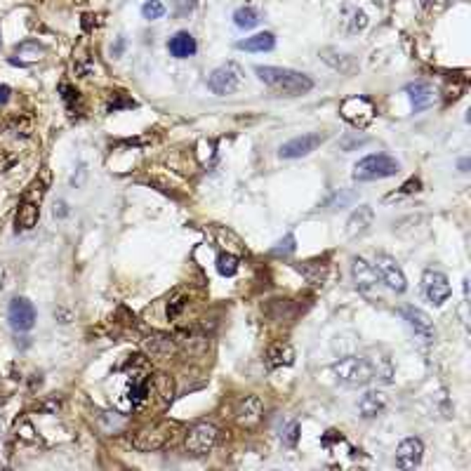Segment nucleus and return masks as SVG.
Masks as SVG:
<instances>
[{
  "mask_svg": "<svg viewBox=\"0 0 471 471\" xmlns=\"http://www.w3.org/2000/svg\"><path fill=\"white\" fill-rule=\"evenodd\" d=\"M281 438L285 445H290V448H295L297 445V438H300V424L297 422H288L281 429Z\"/></svg>",
  "mask_w": 471,
  "mask_h": 471,
  "instance_id": "31",
  "label": "nucleus"
},
{
  "mask_svg": "<svg viewBox=\"0 0 471 471\" xmlns=\"http://www.w3.org/2000/svg\"><path fill=\"white\" fill-rule=\"evenodd\" d=\"M424 457V443L419 441V438H403L399 450H396V464H399L401 469H415L419 467V462H422Z\"/></svg>",
  "mask_w": 471,
  "mask_h": 471,
  "instance_id": "15",
  "label": "nucleus"
},
{
  "mask_svg": "<svg viewBox=\"0 0 471 471\" xmlns=\"http://www.w3.org/2000/svg\"><path fill=\"white\" fill-rule=\"evenodd\" d=\"M460 167H462V172H467V167H469V160H462V163H460Z\"/></svg>",
  "mask_w": 471,
  "mask_h": 471,
  "instance_id": "36",
  "label": "nucleus"
},
{
  "mask_svg": "<svg viewBox=\"0 0 471 471\" xmlns=\"http://www.w3.org/2000/svg\"><path fill=\"white\" fill-rule=\"evenodd\" d=\"M187 450L191 455H208L217 443V426L210 422H198L187 431Z\"/></svg>",
  "mask_w": 471,
  "mask_h": 471,
  "instance_id": "8",
  "label": "nucleus"
},
{
  "mask_svg": "<svg viewBox=\"0 0 471 471\" xmlns=\"http://www.w3.org/2000/svg\"><path fill=\"white\" fill-rule=\"evenodd\" d=\"M339 114H342V118L349 125L363 130L375 121L377 109L368 97H349L339 104Z\"/></svg>",
  "mask_w": 471,
  "mask_h": 471,
  "instance_id": "5",
  "label": "nucleus"
},
{
  "mask_svg": "<svg viewBox=\"0 0 471 471\" xmlns=\"http://www.w3.org/2000/svg\"><path fill=\"white\" fill-rule=\"evenodd\" d=\"M375 271L377 276H380V281L387 285L389 290H394V293H406L408 288V281H406V274H403V269L399 266V262H396L394 257L384 255V252H380V255H375Z\"/></svg>",
  "mask_w": 471,
  "mask_h": 471,
  "instance_id": "7",
  "label": "nucleus"
},
{
  "mask_svg": "<svg viewBox=\"0 0 471 471\" xmlns=\"http://www.w3.org/2000/svg\"><path fill=\"white\" fill-rule=\"evenodd\" d=\"M349 26H346V31L349 33H358V31H363L365 26H368V15L365 12H361V10H351L349 12Z\"/></svg>",
  "mask_w": 471,
  "mask_h": 471,
  "instance_id": "30",
  "label": "nucleus"
},
{
  "mask_svg": "<svg viewBox=\"0 0 471 471\" xmlns=\"http://www.w3.org/2000/svg\"><path fill=\"white\" fill-rule=\"evenodd\" d=\"M351 278L363 295H373L377 290V285H380V276H377L375 266L370 262H365L363 257L351 259Z\"/></svg>",
  "mask_w": 471,
  "mask_h": 471,
  "instance_id": "12",
  "label": "nucleus"
},
{
  "mask_svg": "<svg viewBox=\"0 0 471 471\" xmlns=\"http://www.w3.org/2000/svg\"><path fill=\"white\" fill-rule=\"evenodd\" d=\"M264 363L269 370H278V368H288V365L295 363V349L288 342H276L266 349Z\"/></svg>",
  "mask_w": 471,
  "mask_h": 471,
  "instance_id": "16",
  "label": "nucleus"
},
{
  "mask_svg": "<svg viewBox=\"0 0 471 471\" xmlns=\"http://www.w3.org/2000/svg\"><path fill=\"white\" fill-rule=\"evenodd\" d=\"M401 172V163L387 153H373L365 156L353 165V179L356 182H377V179H389Z\"/></svg>",
  "mask_w": 471,
  "mask_h": 471,
  "instance_id": "3",
  "label": "nucleus"
},
{
  "mask_svg": "<svg viewBox=\"0 0 471 471\" xmlns=\"http://www.w3.org/2000/svg\"><path fill=\"white\" fill-rule=\"evenodd\" d=\"M187 309V297L184 295H177V297H172L170 302H167V318L170 321H175L179 314Z\"/></svg>",
  "mask_w": 471,
  "mask_h": 471,
  "instance_id": "32",
  "label": "nucleus"
},
{
  "mask_svg": "<svg viewBox=\"0 0 471 471\" xmlns=\"http://www.w3.org/2000/svg\"><path fill=\"white\" fill-rule=\"evenodd\" d=\"M163 15H165V5L160 3V0H146V3L141 5V17L148 22H156Z\"/></svg>",
  "mask_w": 471,
  "mask_h": 471,
  "instance_id": "29",
  "label": "nucleus"
},
{
  "mask_svg": "<svg viewBox=\"0 0 471 471\" xmlns=\"http://www.w3.org/2000/svg\"><path fill=\"white\" fill-rule=\"evenodd\" d=\"M238 266H240V257L233 255V252H222V255L217 257V271L226 278L238 274Z\"/></svg>",
  "mask_w": 471,
  "mask_h": 471,
  "instance_id": "27",
  "label": "nucleus"
},
{
  "mask_svg": "<svg viewBox=\"0 0 471 471\" xmlns=\"http://www.w3.org/2000/svg\"><path fill=\"white\" fill-rule=\"evenodd\" d=\"M358 410L365 419H375L387 410V396L382 392H368L358 403Z\"/></svg>",
  "mask_w": 471,
  "mask_h": 471,
  "instance_id": "22",
  "label": "nucleus"
},
{
  "mask_svg": "<svg viewBox=\"0 0 471 471\" xmlns=\"http://www.w3.org/2000/svg\"><path fill=\"white\" fill-rule=\"evenodd\" d=\"M406 95H408V99H410L415 114L426 111L429 107H433V102H436V95H433L431 85H426V83H410L406 88Z\"/></svg>",
  "mask_w": 471,
  "mask_h": 471,
  "instance_id": "17",
  "label": "nucleus"
},
{
  "mask_svg": "<svg viewBox=\"0 0 471 471\" xmlns=\"http://www.w3.org/2000/svg\"><path fill=\"white\" fill-rule=\"evenodd\" d=\"M196 8H198V0H170L172 17H177V20H184V17H189Z\"/></svg>",
  "mask_w": 471,
  "mask_h": 471,
  "instance_id": "28",
  "label": "nucleus"
},
{
  "mask_svg": "<svg viewBox=\"0 0 471 471\" xmlns=\"http://www.w3.org/2000/svg\"><path fill=\"white\" fill-rule=\"evenodd\" d=\"M38 217H40V208L38 203H31V201H24L20 210H17V231H29V229H33L38 224Z\"/></svg>",
  "mask_w": 471,
  "mask_h": 471,
  "instance_id": "25",
  "label": "nucleus"
},
{
  "mask_svg": "<svg viewBox=\"0 0 471 471\" xmlns=\"http://www.w3.org/2000/svg\"><path fill=\"white\" fill-rule=\"evenodd\" d=\"M295 250V235H285V238L274 247V255H290Z\"/></svg>",
  "mask_w": 471,
  "mask_h": 471,
  "instance_id": "34",
  "label": "nucleus"
},
{
  "mask_svg": "<svg viewBox=\"0 0 471 471\" xmlns=\"http://www.w3.org/2000/svg\"><path fill=\"white\" fill-rule=\"evenodd\" d=\"M264 417V403L259 401V396H245L243 401H240L238 410H235V422L238 426H243V429H255L259 426Z\"/></svg>",
  "mask_w": 471,
  "mask_h": 471,
  "instance_id": "14",
  "label": "nucleus"
},
{
  "mask_svg": "<svg viewBox=\"0 0 471 471\" xmlns=\"http://www.w3.org/2000/svg\"><path fill=\"white\" fill-rule=\"evenodd\" d=\"M238 49H245V52H269V49L276 47V36L271 31H262V33H255L250 38L235 43Z\"/></svg>",
  "mask_w": 471,
  "mask_h": 471,
  "instance_id": "23",
  "label": "nucleus"
},
{
  "mask_svg": "<svg viewBox=\"0 0 471 471\" xmlns=\"http://www.w3.org/2000/svg\"><path fill=\"white\" fill-rule=\"evenodd\" d=\"M321 57H323L327 66H332V69L339 73H356L358 71V61L353 54L339 52V49H334V47H325L323 52H321Z\"/></svg>",
  "mask_w": 471,
  "mask_h": 471,
  "instance_id": "20",
  "label": "nucleus"
},
{
  "mask_svg": "<svg viewBox=\"0 0 471 471\" xmlns=\"http://www.w3.org/2000/svg\"><path fill=\"white\" fill-rule=\"evenodd\" d=\"M59 92H61V99H64V104L69 109H73V102H78V90H73L71 85H59Z\"/></svg>",
  "mask_w": 471,
  "mask_h": 471,
  "instance_id": "33",
  "label": "nucleus"
},
{
  "mask_svg": "<svg viewBox=\"0 0 471 471\" xmlns=\"http://www.w3.org/2000/svg\"><path fill=\"white\" fill-rule=\"evenodd\" d=\"M245 80V73L240 69L235 61H226V64L217 66V69L210 73L208 78V88L215 92V95L219 97H226V95H233V92L240 90V85H243Z\"/></svg>",
  "mask_w": 471,
  "mask_h": 471,
  "instance_id": "4",
  "label": "nucleus"
},
{
  "mask_svg": "<svg viewBox=\"0 0 471 471\" xmlns=\"http://www.w3.org/2000/svg\"><path fill=\"white\" fill-rule=\"evenodd\" d=\"M8 318H10V325L15 327L17 332H29L31 327L36 325V307L31 304L26 297H15V300L10 302Z\"/></svg>",
  "mask_w": 471,
  "mask_h": 471,
  "instance_id": "11",
  "label": "nucleus"
},
{
  "mask_svg": "<svg viewBox=\"0 0 471 471\" xmlns=\"http://www.w3.org/2000/svg\"><path fill=\"white\" fill-rule=\"evenodd\" d=\"M255 73L264 85L285 97H300L314 90L311 76L295 69H283V66H255Z\"/></svg>",
  "mask_w": 471,
  "mask_h": 471,
  "instance_id": "1",
  "label": "nucleus"
},
{
  "mask_svg": "<svg viewBox=\"0 0 471 471\" xmlns=\"http://www.w3.org/2000/svg\"><path fill=\"white\" fill-rule=\"evenodd\" d=\"M327 139V134H323V132H307V134H300V137H295V139H290V141H285V144L278 148V156L281 158H288V160H293V158H304V156H309L311 151H316L323 141Z\"/></svg>",
  "mask_w": 471,
  "mask_h": 471,
  "instance_id": "9",
  "label": "nucleus"
},
{
  "mask_svg": "<svg viewBox=\"0 0 471 471\" xmlns=\"http://www.w3.org/2000/svg\"><path fill=\"white\" fill-rule=\"evenodd\" d=\"M10 99V88L8 85H0V104H5Z\"/></svg>",
  "mask_w": 471,
  "mask_h": 471,
  "instance_id": "35",
  "label": "nucleus"
},
{
  "mask_svg": "<svg viewBox=\"0 0 471 471\" xmlns=\"http://www.w3.org/2000/svg\"><path fill=\"white\" fill-rule=\"evenodd\" d=\"M373 219H375V213H373V208H370V206L356 208L351 213L349 222H346V235H349V238L363 235L370 226H373Z\"/></svg>",
  "mask_w": 471,
  "mask_h": 471,
  "instance_id": "19",
  "label": "nucleus"
},
{
  "mask_svg": "<svg viewBox=\"0 0 471 471\" xmlns=\"http://www.w3.org/2000/svg\"><path fill=\"white\" fill-rule=\"evenodd\" d=\"M297 271L307 278V283H311L314 288H321L327 278V262H321V259H314V262H304L297 264Z\"/></svg>",
  "mask_w": 471,
  "mask_h": 471,
  "instance_id": "24",
  "label": "nucleus"
},
{
  "mask_svg": "<svg viewBox=\"0 0 471 471\" xmlns=\"http://www.w3.org/2000/svg\"><path fill=\"white\" fill-rule=\"evenodd\" d=\"M403 318L408 321V325L412 327V332L417 334L422 344H431L433 339H436V330H433L431 318L422 311V309L406 307V309H403Z\"/></svg>",
  "mask_w": 471,
  "mask_h": 471,
  "instance_id": "13",
  "label": "nucleus"
},
{
  "mask_svg": "<svg viewBox=\"0 0 471 471\" xmlns=\"http://www.w3.org/2000/svg\"><path fill=\"white\" fill-rule=\"evenodd\" d=\"M332 375L344 387L358 389L375 380V368L373 361H368L365 356H346L339 358L337 363H332Z\"/></svg>",
  "mask_w": 471,
  "mask_h": 471,
  "instance_id": "2",
  "label": "nucleus"
},
{
  "mask_svg": "<svg viewBox=\"0 0 471 471\" xmlns=\"http://www.w3.org/2000/svg\"><path fill=\"white\" fill-rule=\"evenodd\" d=\"M172 429H175V424H170V422H158V424L144 426V429H139L137 433H134L132 445L141 452L160 450L172 441V436H175Z\"/></svg>",
  "mask_w": 471,
  "mask_h": 471,
  "instance_id": "6",
  "label": "nucleus"
},
{
  "mask_svg": "<svg viewBox=\"0 0 471 471\" xmlns=\"http://www.w3.org/2000/svg\"><path fill=\"white\" fill-rule=\"evenodd\" d=\"M43 54H45V49H43L38 43L26 40V43H22V45H17L15 57H10V64L12 66H31V64H36V61H40Z\"/></svg>",
  "mask_w": 471,
  "mask_h": 471,
  "instance_id": "21",
  "label": "nucleus"
},
{
  "mask_svg": "<svg viewBox=\"0 0 471 471\" xmlns=\"http://www.w3.org/2000/svg\"><path fill=\"white\" fill-rule=\"evenodd\" d=\"M422 290H424V297L431 302L433 307H443L445 302H448L450 293H452L448 276H445L443 271H436V269H426L424 271Z\"/></svg>",
  "mask_w": 471,
  "mask_h": 471,
  "instance_id": "10",
  "label": "nucleus"
},
{
  "mask_svg": "<svg viewBox=\"0 0 471 471\" xmlns=\"http://www.w3.org/2000/svg\"><path fill=\"white\" fill-rule=\"evenodd\" d=\"M167 49H170V54L175 59H189L196 54L198 45H196V38L189 33V31H177V33L167 40Z\"/></svg>",
  "mask_w": 471,
  "mask_h": 471,
  "instance_id": "18",
  "label": "nucleus"
},
{
  "mask_svg": "<svg viewBox=\"0 0 471 471\" xmlns=\"http://www.w3.org/2000/svg\"><path fill=\"white\" fill-rule=\"evenodd\" d=\"M259 22H262V15H259V10L250 8V5H243V8H238L233 12V24L243 31L255 29Z\"/></svg>",
  "mask_w": 471,
  "mask_h": 471,
  "instance_id": "26",
  "label": "nucleus"
}]
</instances>
